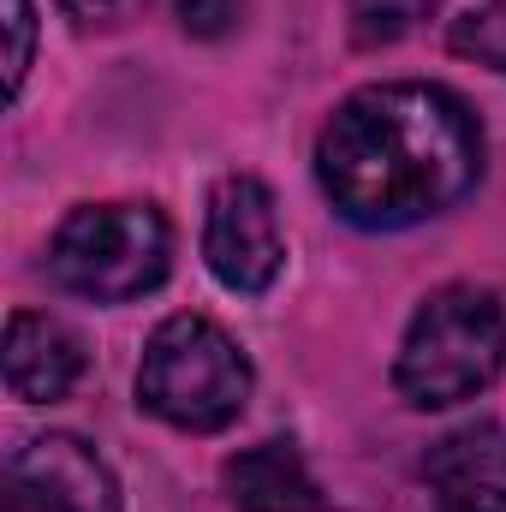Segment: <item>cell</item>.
<instances>
[{
  "instance_id": "obj_1",
  "label": "cell",
  "mask_w": 506,
  "mask_h": 512,
  "mask_svg": "<svg viewBox=\"0 0 506 512\" xmlns=\"http://www.w3.org/2000/svg\"><path fill=\"white\" fill-rule=\"evenodd\" d=\"M316 179L340 221L399 233L447 215L483 179V126L441 84H370L316 137Z\"/></svg>"
},
{
  "instance_id": "obj_2",
  "label": "cell",
  "mask_w": 506,
  "mask_h": 512,
  "mask_svg": "<svg viewBox=\"0 0 506 512\" xmlns=\"http://www.w3.org/2000/svg\"><path fill=\"white\" fill-rule=\"evenodd\" d=\"M506 370V310L489 286H441L417 304L399 358H393V387L417 411L465 405L489 393Z\"/></svg>"
},
{
  "instance_id": "obj_3",
  "label": "cell",
  "mask_w": 506,
  "mask_h": 512,
  "mask_svg": "<svg viewBox=\"0 0 506 512\" xmlns=\"http://www.w3.org/2000/svg\"><path fill=\"white\" fill-rule=\"evenodd\" d=\"M137 399L173 429L215 435L251 399V358L209 316H167L137 364Z\"/></svg>"
},
{
  "instance_id": "obj_4",
  "label": "cell",
  "mask_w": 506,
  "mask_h": 512,
  "mask_svg": "<svg viewBox=\"0 0 506 512\" xmlns=\"http://www.w3.org/2000/svg\"><path fill=\"white\" fill-rule=\"evenodd\" d=\"M173 233L155 203H84L60 221L48 274L90 304H126L167 280Z\"/></svg>"
},
{
  "instance_id": "obj_5",
  "label": "cell",
  "mask_w": 506,
  "mask_h": 512,
  "mask_svg": "<svg viewBox=\"0 0 506 512\" xmlns=\"http://www.w3.org/2000/svg\"><path fill=\"white\" fill-rule=\"evenodd\" d=\"M203 256H209V274L227 286V292H268L280 280V262H286V239H280V215H274V191L251 179V173H233L209 191V215H203Z\"/></svg>"
},
{
  "instance_id": "obj_6",
  "label": "cell",
  "mask_w": 506,
  "mask_h": 512,
  "mask_svg": "<svg viewBox=\"0 0 506 512\" xmlns=\"http://www.w3.org/2000/svg\"><path fill=\"white\" fill-rule=\"evenodd\" d=\"M0 512H120V483L90 441L36 435L6 465Z\"/></svg>"
},
{
  "instance_id": "obj_7",
  "label": "cell",
  "mask_w": 506,
  "mask_h": 512,
  "mask_svg": "<svg viewBox=\"0 0 506 512\" xmlns=\"http://www.w3.org/2000/svg\"><path fill=\"white\" fill-rule=\"evenodd\" d=\"M0 364H6L12 399L54 405V399H66L78 387V376H84V340L60 316H48V310H12Z\"/></svg>"
},
{
  "instance_id": "obj_8",
  "label": "cell",
  "mask_w": 506,
  "mask_h": 512,
  "mask_svg": "<svg viewBox=\"0 0 506 512\" xmlns=\"http://www.w3.org/2000/svg\"><path fill=\"white\" fill-rule=\"evenodd\" d=\"M227 495L239 512H328L292 441H256L239 459H227Z\"/></svg>"
},
{
  "instance_id": "obj_9",
  "label": "cell",
  "mask_w": 506,
  "mask_h": 512,
  "mask_svg": "<svg viewBox=\"0 0 506 512\" xmlns=\"http://www.w3.org/2000/svg\"><path fill=\"white\" fill-rule=\"evenodd\" d=\"M501 465H506V447L489 423H483V429H459V435H447V441L429 453V477L441 483V495H447V489H477V483H489Z\"/></svg>"
},
{
  "instance_id": "obj_10",
  "label": "cell",
  "mask_w": 506,
  "mask_h": 512,
  "mask_svg": "<svg viewBox=\"0 0 506 512\" xmlns=\"http://www.w3.org/2000/svg\"><path fill=\"white\" fill-rule=\"evenodd\" d=\"M447 48L489 66V72H506V0H477L465 18H453Z\"/></svg>"
},
{
  "instance_id": "obj_11",
  "label": "cell",
  "mask_w": 506,
  "mask_h": 512,
  "mask_svg": "<svg viewBox=\"0 0 506 512\" xmlns=\"http://www.w3.org/2000/svg\"><path fill=\"white\" fill-rule=\"evenodd\" d=\"M429 12H435V0H346L352 36H358L364 48H387V42L411 36Z\"/></svg>"
},
{
  "instance_id": "obj_12",
  "label": "cell",
  "mask_w": 506,
  "mask_h": 512,
  "mask_svg": "<svg viewBox=\"0 0 506 512\" xmlns=\"http://www.w3.org/2000/svg\"><path fill=\"white\" fill-rule=\"evenodd\" d=\"M6 96L24 90V72L36 60V6L30 0H6Z\"/></svg>"
},
{
  "instance_id": "obj_13",
  "label": "cell",
  "mask_w": 506,
  "mask_h": 512,
  "mask_svg": "<svg viewBox=\"0 0 506 512\" xmlns=\"http://www.w3.org/2000/svg\"><path fill=\"white\" fill-rule=\"evenodd\" d=\"M239 12H245V0H179V24H185V36H197V42L227 36V30L239 24Z\"/></svg>"
},
{
  "instance_id": "obj_14",
  "label": "cell",
  "mask_w": 506,
  "mask_h": 512,
  "mask_svg": "<svg viewBox=\"0 0 506 512\" xmlns=\"http://www.w3.org/2000/svg\"><path fill=\"white\" fill-rule=\"evenodd\" d=\"M54 6L72 18V30H120L143 0H54Z\"/></svg>"
},
{
  "instance_id": "obj_15",
  "label": "cell",
  "mask_w": 506,
  "mask_h": 512,
  "mask_svg": "<svg viewBox=\"0 0 506 512\" xmlns=\"http://www.w3.org/2000/svg\"><path fill=\"white\" fill-rule=\"evenodd\" d=\"M435 512H506V489L501 483H477V489H447Z\"/></svg>"
}]
</instances>
